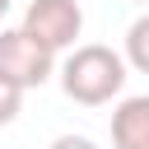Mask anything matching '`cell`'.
Here are the masks:
<instances>
[{
    "label": "cell",
    "instance_id": "7",
    "mask_svg": "<svg viewBox=\"0 0 149 149\" xmlns=\"http://www.w3.org/2000/svg\"><path fill=\"white\" fill-rule=\"evenodd\" d=\"M47 149H98V144H93L88 135H56Z\"/></svg>",
    "mask_w": 149,
    "mask_h": 149
},
{
    "label": "cell",
    "instance_id": "5",
    "mask_svg": "<svg viewBox=\"0 0 149 149\" xmlns=\"http://www.w3.org/2000/svg\"><path fill=\"white\" fill-rule=\"evenodd\" d=\"M121 56H126V65H135L140 74H149V9L126 28V51Z\"/></svg>",
    "mask_w": 149,
    "mask_h": 149
},
{
    "label": "cell",
    "instance_id": "9",
    "mask_svg": "<svg viewBox=\"0 0 149 149\" xmlns=\"http://www.w3.org/2000/svg\"><path fill=\"white\" fill-rule=\"evenodd\" d=\"M130 5H149V0H130Z\"/></svg>",
    "mask_w": 149,
    "mask_h": 149
},
{
    "label": "cell",
    "instance_id": "4",
    "mask_svg": "<svg viewBox=\"0 0 149 149\" xmlns=\"http://www.w3.org/2000/svg\"><path fill=\"white\" fill-rule=\"evenodd\" d=\"M112 149H149V93L121 98L112 112Z\"/></svg>",
    "mask_w": 149,
    "mask_h": 149
},
{
    "label": "cell",
    "instance_id": "8",
    "mask_svg": "<svg viewBox=\"0 0 149 149\" xmlns=\"http://www.w3.org/2000/svg\"><path fill=\"white\" fill-rule=\"evenodd\" d=\"M9 5H14V0H0V23H5V14H9Z\"/></svg>",
    "mask_w": 149,
    "mask_h": 149
},
{
    "label": "cell",
    "instance_id": "3",
    "mask_svg": "<svg viewBox=\"0 0 149 149\" xmlns=\"http://www.w3.org/2000/svg\"><path fill=\"white\" fill-rule=\"evenodd\" d=\"M23 33H33L47 51H74L79 47V33H84V9L79 0H33L23 9Z\"/></svg>",
    "mask_w": 149,
    "mask_h": 149
},
{
    "label": "cell",
    "instance_id": "1",
    "mask_svg": "<svg viewBox=\"0 0 149 149\" xmlns=\"http://www.w3.org/2000/svg\"><path fill=\"white\" fill-rule=\"evenodd\" d=\"M61 88L79 107H102V102L121 98V88H126V56L102 47V42H84L65 56Z\"/></svg>",
    "mask_w": 149,
    "mask_h": 149
},
{
    "label": "cell",
    "instance_id": "2",
    "mask_svg": "<svg viewBox=\"0 0 149 149\" xmlns=\"http://www.w3.org/2000/svg\"><path fill=\"white\" fill-rule=\"evenodd\" d=\"M0 74L9 84H19L23 93L28 88H42L56 74V51H47L23 28H0Z\"/></svg>",
    "mask_w": 149,
    "mask_h": 149
},
{
    "label": "cell",
    "instance_id": "6",
    "mask_svg": "<svg viewBox=\"0 0 149 149\" xmlns=\"http://www.w3.org/2000/svg\"><path fill=\"white\" fill-rule=\"evenodd\" d=\"M19 107H23V88L0 74V126H9V121L19 116Z\"/></svg>",
    "mask_w": 149,
    "mask_h": 149
}]
</instances>
